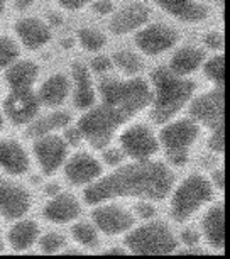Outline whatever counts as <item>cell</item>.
I'll return each mask as SVG.
<instances>
[{"instance_id": "44", "label": "cell", "mask_w": 230, "mask_h": 259, "mask_svg": "<svg viewBox=\"0 0 230 259\" xmlns=\"http://www.w3.org/2000/svg\"><path fill=\"white\" fill-rule=\"evenodd\" d=\"M50 22L53 24V26H61L63 19L58 16V14H51V16H50Z\"/></svg>"}, {"instance_id": "7", "label": "cell", "mask_w": 230, "mask_h": 259, "mask_svg": "<svg viewBox=\"0 0 230 259\" xmlns=\"http://www.w3.org/2000/svg\"><path fill=\"white\" fill-rule=\"evenodd\" d=\"M125 234L124 244L132 254H171L179 244L163 221H149Z\"/></svg>"}, {"instance_id": "37", "label": "cell", "mask_w": 230, "mask_h": 259, "mask_svg": "<svg viewBox=\"0 0 230 259\" xmlns=\"http://www.w3.org/2000/svg\"><path fill=\"white\" fill-rule=\"evenodd\" d=\"M90 65H91V70H94L95 73H105L112 68V60L109 56L100 55V56H95Z\"/></svg>"}, {"instance_id": "22", "label": "cell", "mask_w": 230, "mask_h": 259, "mask_svg": "<svg viewBox=\"0 0 230 259\" xmlns=\"http://www.w3.org/2000/svg\"><path fill=\"white\" fill-rule=\"evenodd\" d=\"M225 210L223 203L213 205L202 219V236L205 237V242L215 251H222L225 246Z\"/></svg>"}, {"instance_id": "45", "label": "cell", "mask_w": 230, "mask_h": 259, "mask_svg": "<svg viewBox=\"0 0 230 259\" xmlns=\"http://www.w3.org/2000/svg\"><path fill=\"white\" fill-rule=\"evenodd\" d=\"M6 4H7V0H0V17H2L4 11H6Z\"/></svg>"}, {"instance_id": "5", "label": "cell", "mask_w": 230, "mask_h": 259, "mask_svg": "<svg viewBox=\"0 0 230 259\" xmlns=\"http://www.w3.org/2000/svg\"><path fill=\"white\" fill-rule=\"evenodd\" d=\"M215 195V188L210 180L203 175H190L174 188L171 195V217L174 222L183 224L190 221L200 208L212 202Z\"/></svg>"}, {"instance_id": "36", "label": "cell", "mask_w": 230, "mask_h": 259, "mask_svg": "<svg viewBox=\"0 0 230 259\" xmlns=\"http://www.w3.org/2000/svg\"><path fill=\"white\" fill-rule=\"evenodd\" d=\"M63 139L66 141L68 146H73V148H78V146L81 144V133L78 127H65V136H63Z\"/></svg>"}, {"instance_id": "1", "label": "cell", "mask_w": 230, "mask_h": 259, "mask_svg": "<svg viewBox=\"0 0 230 259\" xmlns=\"http://www.w3.org/2000/svg\"><path fill=\"white\" fill-rule=\"evenodd\" d=\"M99 94L102 104L86 109L76 127L80 129L83 141L91 148L105 149L122 125L151 105L153 90L143 78L125 81L102 78L99 81Z\"/></svg>"}, {"instance_id": "46", "label": "cell", "mask_w": 230, "mask_h": 259, "mask_svg": "<svg viewBox=\"0 0 230 259\" xmlns=\"http://www.w3.org/2000/svg\"><path fill=\"white\" fill-rule=\"evenodd\" d=\"M4 247H6V244H4V237H2V231H0V252L4 251Z\"/></svg>"}, {"instance_id": "16", "label": "cell", "mask_w": 230, "mask_h": 259, "mask_svg": "<svg viewBox=\"0 0 230 259\" xmlns=\"http://www.w3.org/2000/svg\"><path fill=\"white\" fill-rule=\"evenodd\" d=\"M149 21V9L141 2L129 4L122 7L119 12H115L110 19V32L115 36H124V34L134 32L141 29Z\"/></svg>"}, {"instance_id": "26", "label": "cell", "mask_w": 230, "mask_h": 259, "mask_svg": "<svg viewBox=\"0 0 230 259\" xmlns=\"http://www.w3.org/2000/svg\"><path fill=\"white\" fill-rule=\"evenodd\" d=\"M205 61V53L200 48L185 46L173 55L169 61V70L179 76H188L200 70Z\"/></svg>"}, {"instance_id": "18", "label": "cell", "mask_w": 230, "mask_h": 259, "mask_svg": "<svg viewBox=\"0 0 230 259\" xmlns=\"http://www.w3.org/2000/svg\"><path fill=\"white\" fill-rule=\"evenodd\" d=\"M31 168V161L16 139H0V169L11 177H22Z\"/></svg>"}, {"instance_id": "34", "label": "cell", "mask_w": 230, "mask_h": 259, "mask_svg": "<svg viewBox=\"0 0 230 259\" xmlns=\"http://www.w3.org/2000/svg\"><path fill=\"white\" fill-rule=\"evenodd\" d=\"M203 42H205V46H207L208 50H212V51H217V53L223 51V34L222 32L205 34Z\"/></svg>"}, {"instance_id": "38", "label": "cell", "mask_w": 230, "mask_h": 259, "mask_svg": "<svg viewBox=\"0 0 230 259\" xmlns=\"http://www.w3.org/2000/svg\"><path fill=\"white\" fill-rule=\"evenodd\" d=\"M55 2L65 11H80V9L94 2V0H55Z\"/></svg>"}, {"instance_id": "19", "label": "cell", "mask_w": 230, "mask_h": 259, "mask_svg": "<svg viewBox=\"0 0 230 259\" xmlns=\"http://www.w3.org/2000/svg\"><path fill=\"white\" fill-rule=\"evenodd\" d=\"M71 78H73V105L78 110H86L95 105L97 94L94 89V81L88 68L83 63L75 61L71 65Z\"/></svg>"}, {"instance_id": "25", "label": "cell", "mask_w": 230, "mask_h": 259, "mask_svg": "<svg viewBox=\"0 0 230 259\" xmlns=\"http://www.w3.org/2000/svg\"><path fill=\"white\" fill-rule=\"evenodd\" d=\"M6 78L9 89H29L39 78V66L31 60L14 61L6 68Z\"/></svg>"}, {"instance_id": "27", "label": "cell", "mask_w": 230, "mask_h": 259, "mask_svg": "<svg viewBox=\"0 0 230 259\" xmlns=\"http://www.w3.org/2000/svg\"><path fill=\"white\" fill-rule=\"evenodd\" d=\"M71 237L75 242L80 244L85 249H95L100 244L99 232H97L95 226L88 222H78L71 227Z\"/></svg>"}, {"instance_id": "11", "label": "cell", "mask_w": 230, "mask_h": 259, "mask_svg": "<svg viewBox=\"0 0 230 259\" xmlns=\"http://www.w3.org/2000/svg\"><path fill=\"white\" fill-rule=\"evenodd\" d=\"M32 207L31 192L21 183L0 173V215L6 221H19Z\"/></svg>"}, {"instance_id": "4", "label": "cell", "mask_w": 230, "mask_h": 259, "mask_svg": "<svg viewBox=\"0 0 230 259\" xmlns=\"http://www.w3.org/2000/svg\"><path fill=\"white\" fill-rule=\"evenodd\" d=\"M190 117L198 125L210 131L208 148L213 153L223 154L225 151V117H223V87H213L207 94L197 97L190 104Z\"/></svg>"}, {"instance_id": "10", "label": "cell", "mask_w": 230, "mask_h": 259, "mask_svg": "<svg viewBox=\"0 0 230 259\" xmlns=\"http://www.w3.org/2000/svg\"><path fill=\"white\" fill-rule=\"evenodd\" d=\"M39 99L32 87L29 89H11L9 95L4 99L2 114L14 125L29 124L39 114Z\"/></svg>"}, {"instance_id": "13", "label": "cell", "mask_w": 230, "mask_h": 259, "mask_svg": "<svg viewBox=\"0 0 230 259\" xmlns=\"http://www.w3.org/2000/svg\"><path fill=\"white\" fill-rule=\"evenodd\" d=\"M95 227L105 236H120L130 231L135 224V217L129 210L115 203H99L91 212Z\"/></svg>"}, {"instance_id": "40", "label": "cell", "mask_w": 230, "mask_h": 259, "mask_svg": "<svg viewBox=\"0 0 230 259\" xmlns=\"http://www.w3.org/2000/svg\"><path fill=\"white\" fill-rule=\"evenodd\" d=\"M200 237H202V234L193 231V229H185V231L181 232V242L187 244V246H195V244H198Z\"/></svg>"}, {"instance_id": "3", "label": "cell", "mask_w": 230, "mask_h": 259, "mask_svg": "<svg viewBox=\"0 0 230 259\" xmlns=\"http://www.w3.org/2000/svg\"><path fill=\"white\" fill-rule=\"evenodd\" d=\"M153 85V102H151V120L163 125L169 122L185 105L192 100L197 90L193 80H185L169 68H156L151 73Z\"/></svg>"}, {"instance_id": "33", "label": "cell", "mask_w": 230, "mask_h": 259, "mask_svg": "<svg viewBox=\"0 0 230 259\" xmlns=\"http://www.w3.org/2000/svg\"><path fill=\"white\" fill-rule=\"evenodd\" d=\"M102 158H104V161L109 166H114L115 168V166L124 163V161L127 159V156H125L124 151H122V148H109V149L104 151Z\"/></svg>"}, {"instance_id": "14", "label": "cell", "mask_w": 230, "mask_h": 259, "mask_svg": "<svg viewBox=\"0 0 230 259\" xmlns=\"http://www.w3.org/2000/svg\"><path fill=\"white\" fill-rule=\"evenodd\" d=\"M63 164H65V178L71 187H86L104 175V164L86 151L73 154Z\"/></svg>"}, {"instance_id": "31", "label": "cell", "mask_w": 230, "mask_h": 259, "mask_svg": "<svg viewBox=\"0 0 230 259\" xmlns=\"http://www.w3.org/2000/svg\"><path fill=\"white\" fill-rule=\"evenodd\" d=\"M19 58V46L12 37L0 36V70H6Z\"/></svg>"}, {"instance_id": "39", "label": "cell", "mask_w": 230, "mask_h": 259, "mask_svg": "<svg viewBox=\"0 0 230 259\" xmlns=\"http://www.w3.org/2000/svg\"><path fill=\"white\" fill-rule=\"evenodd\" d=\"M91 11L100 14V16H107L114 11V4H112V0H95L91 4Z\"/></svg>"}, {"instance_id": "8", "label": "cell", "mask_w": 230, "mask_h": 259, "mask_svg": "<svg viewBox=\"0 0 230 259\" xmlns=\"http://www.w3.org/2000/svg\"><path fill=\"white\" fill-rule=\"evenodd\" d=\"M120 148L127 158L134 161L151 159L159 151V141L149 125L134 124L127 127L119 138Z\"/></svg>"}, {"instance_id": "30", "label": "cell", "mask_w": 230, "mask_h": 259, "mask_svg": "<svg viewBox=\"0 0 230 259\" xmlns=\"http://www.w3.org/2000/svg\"><path fill=\"white\" fill-rule=\"evenodd\" d=\"M203 73L213 87H223V73H225V58L223 55L210 58L203 61Z\"/></svg>"}, {"instance_id": "42", "label": "cell", "mask_w": 230, "mask_h": 259, "mask_svg": "<svg viewBox=\"0 0 230 259\" xmlns=\"http://www.w3.org/2000/svg\"><path fill=\"white\" fill-rule=\"evenodd\" d=\"M34 2H36V0H16L14 7H16V11L24 12V11H27V9H31L34 6Z\"/></svg>"}, {"instance_id": "47", "label": "cell", "mask_w": 230, "mask_h": 259, "mask_svg": "<svg viewBox=\"0 0 230 259\" xmlns=\"http://www.w3.org/2000/svg\"><path fill=\"white\" fill-rule=\"evenodd\" d=\"M4 120H6V117H4V114H2V110H0V131L4 129Z\"/></svg>"}, {"instance_id": "43", "label": "cell", "mask_w": 230, "mask_h": 259, "mask_svg": "<svg viewBox=\"0 0 230 259\" xmlns=\"http://www.w3.org/2000/svg\"><path fill=\"white\" fill-rule=\"evenodd\" d=\"M48 193L51 195V197H55L56 193H60V185H48V190H46Z\"/></svg>"}, {"instance_id": "6", "label": "cell", "mask_w": 230, "mask_h": 259, "mask_svg": "<svg viewBox=\"0 0 230 259\" xmlns=\"http://www.w3.org/2000/svg\"><path fill=\"white\" fill-rule=\"evenodd\" d=\"M159 133V148H163L166 161L171 166L183 168L190 161V151L200 138V125L192 117L166 122Z\"/></svg>"}, {"instance_id": "15", "label": "cell", "mask_w": 230, "mask_h": 259, "mask_svg": "<svg viewBox=\"0 0 230 259\" xmlns=\"http://www.w3.org/2000/svg\"><path fill=\"white\" fill-rule=\"evenodd\" d=\"M14 31L19 41L22 42L24 48L27 50H39V48L46 46L53 39V32L48 24H44L37 17H24L14 24Z\"/></svg>"}, {"instance_id": "12", "label": "cell", "mask_w": 230, "mask_h": 259, "mask_svg": "<svg viewBox=\"0 0 230 259\" xmlns=\"http://www.w3.org/2000/svg\"><path fill=\"white\" fill-rule=\"evenodd\" d=\"M179 41L176 29L164 24H149L135 32L134 42L137 50L148 56H158L161 53L171 50Z\"/></svg>"}, {"instance_id": "28", "label": "cell", "mask_w": 230, "mask_h": 259, "mask_svg": "<svg viewBox=\"0 0 230 259\" xmlns=\"http://www.w3.org/2000/svg\"><path fill=\"white\" fill-rule=\"evenodd\" d=\"M110 60H112V65H115L122 73H125V75H135V73H139L143 70V61H141V58L129 50L115 51Z\"/></svg>"}, {"instance_id": "35", "label": "cell", "mask_w": 230, "mask_h": 259, "mask_svg": "<svg viewBox=\"0 0 230 259\" xmlns=\"http://www.w3.org/2000/svg\"><path fill=\"white\" fill-rule=\"evenodd\" d=\"M135 215L139 219L149 221V219H153L156 215V208L153 203H149V200H141V202L135 205Z\"/></svg>"}, {"instance_id": "17", "label": "cell", "mask_w": 230, "mask_h": 259, "mask_svg": "<svg viewBox=\"0 0 230 259\" xmlns=\"http://www.w3.org/2000/svg\"><path fill=\"white\" fill-rule=\"evenodd\" d=\"M80 215L81 205L71 193H56L42 208V217L53 224H68Z\"/></svg>"}, {"instance_id": "24", "label": "cell", "mask_w": 230, "mask_h": 259, "mask_svg": "<svg viewBox=\"0 0 230 259\" xmlns=\"http://www.w3.org/2000/svg\"><path fill=\"white\" fill-rule=\"evenodd\" d=\"M71 122V114L66 110H56L50 115L39 117V119H32L27 124L26 136L29 139H36L41 136L56 133V131L65 129L66 125H70Z\"/></svg>"}, {"instance_id": "48", "label": "cell", "mask_w": 230, "mask_h": 259, "mask_svg": "<svg viewBox=\"0 0 230 259\" xmlns=\"http://www.w3.org/2000/svg\"><path fill=\"white\" fill-rule=\"evenodd\" d=\"M218 2H220V4H222V2H223V0H218Z\"/></svg>"}, {"instance_id": "9", "label": "cell", "mask_w": 230, "mask_h": 259, "mask_svg": "<svg viewBox=\"0 0 230 259\" xmlns=\"http://www.w3.org/2000/svg\"><path fill=\"white\" fill-rule=\"evenodd\" d=\"M32 154L44 177H53L68 158V144L61 136L51 133L36 138Z\"/></svg>"}, {"instance_id": "29", "label": "cell", "mask_w": 230, "mask_h": 259, "mask_svg": "<svg viewBox=\"0 0 230 259\" xmlns=\"http://www.w3.org/2000/svg\"><path fill=\"white\" fill-rule=\"evenodd\" d=\"M76 37H78V41H80L83 50H86L90 53H97L107 46V36L104 32L97 31V29L83 27L78 31Z\"/></svg>"}, {"instance_id": "21", "label": "cell", "mask_w": 230, "mask_h": 259, "mask_svg": "<svg viewBox=\"0 0 230 259\" xmlns=\"http://www.w3.org/2000/svg\"><path fill=\"white\" fill-rule=\"evenodd\" d=\"M71 92V80L65 73H55L42 81L36 92L39 104L44 107H60L66 102Z\"/></svg>"}, {"instance_id": "32", "label": "cell", "mask_w": 230, "mask_h": 259, "mask_svg": "<svg viewBox=\"0 0 230 259\" xmlns=\"http://www.w3.org/2000/svg\"><path fill=\"white\" fill-rule=\"evenodd\" d=\"M37 244H39L41 252L56 254L66 246V239L58 232H50V234H44V236L37 237Z\"/></svg>"}, {"instance_id": "41", "label": "cell", "mask_w": 230, "mask_h": 259, "mask_svg": "<svg viewBox=\"0 0 230 259\" xmlns=\"http://www.w3.org/2000/svg\"><path fill=\"white\" fill-rule=\"evenodd\" d=\"M212 185L213 188L220 190L223 192V187H225V178H223V169H215L213 175H212Z\"/></svg>"}, {"instance_id": "2", "label": "cell", "mask_w": 230, "mask_h": 259, "mask_svg": "<svg viewBox=\"0 0 230 259\" xmlns=\"http://www.w3.org/2000/svg\"><path fill=\"white\" fill-rule=\"evenodd\" d=\"M174 175L161 161H134L119 164L117 169L97 178L83 190L88 205H99L117 198H139L159 202L171 193Z\"/></svg>"}, {"instance_id": "20", "label": "cell", "mask_w": 230, "mask_h": 259, "mask_svg": "<svg viewBox=\"0 0 230 259\" xmlns=\"http://www.w3.org/2000/svg\"><path fill=\"white\" fill-rule=\"evenodd\" d=\"M156 6L181 22H203L208 17V7L195 0H154Z\"/></svg>"}, {"instance_id": "23", "label": "cell", "mask_w": 230, "mask_h": 259, "mask_svg": "<svg viewBox=\"0 0 230 259\" xmlns=\"http://www.w3.org/2000/svg\"><path fill=\"white\" fill-rule=\"evenodd\" d=\"M39 234H41V229H39V224L36 221H31V219L21 221L19 219V222L14 224L7 234V242L12 251L24 252L37 242Z\"/></svg>"}]
</instances>
